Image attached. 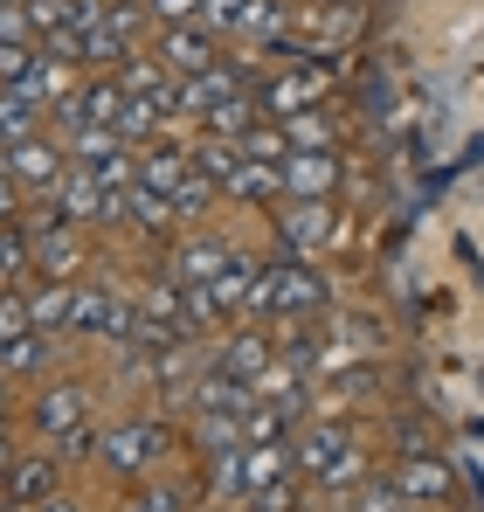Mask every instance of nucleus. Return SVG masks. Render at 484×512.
<instances>
[{
	"instance_id": "2f4dec72",
	"label": "nucleus",
	"mask_w": 484,
	"mask_h": 512,
	"mask_svg": "<svg viewBox=\"0 0 484 512\" xmlns=\"http://www.w3.org/2000/svg\"><path fill=\"white\" fill-rule=\"evenodd\" d=\"M49 353H56V333H21V340L0 353V367L21 381V374H42V367H49Z\"/></svg>"
},
{
	"instance_id": "4d7b16f0",
	"label": "nucleus",
	"mask_w": 484,
	"mask_h": 512,
	"mask_svg": "<svg viewBox=\"0 0 484 512\" xmlns=\"http://www.w3.org/2000/svg\"><path fill=\"white\" fill-rule=\"evenodd\" d=\"M0 512H21V506H14V499H0Z\"/></svg>"
},
{
	"instance_id": "79ce46f5",
	"label": "nucleus",
	"mask_w": 484,
	"mask_h": 512,
	"mask_svg": "<svg viewBox=\"0 0 484 512\" xmlns=\"http://www.w3.org/2000/svg\"><path fill=\"white\" fill-rule=\"evenodd\" d=\"M35 56H42V42H0V84H21L35 70Z\"/></svg>"
},
{
	"instance_id": "ddd939ff",
	"label": "nucleus",
	"mask_w": 484,
	"mask_h": 512,
	"mask_svg": "<svg viewBox=\"0 0 484 512\" xmlns=\"http://www.w3.org/2000/svg\"><path fill=\"white\" fill-rule=\"evenodd\" d=\"M194 173V146H180V139H153V146H139V187H153L173 201V187Z\"/></svg>"
},
{
	"instance_id": "a18cd8bd",
	"label": "nucleus",
	"mask_w": 484,
	"mask_h": 512,
	"mask_svg": "<svg viewBox=\"0 0 484 512\" xmlns=\"http://www.w3.org/2000/svg\"><path fill=\"white\" fill-rule=\"evenodd\" d=\"M104 21H111L125 42H139V28H146L153 14H146V0H111V14H104Z\"/></svg>"
},
{
	"instance_id": "9d476101",
	"label": "nucleus",
	"mask_w": 484,
	"mask_h": 512,
	"mask_svg": "<svg viewBox=\"0 0 484 512\" xmlns=\"http://www.w3.org/2000/svg\"><path fill=\"white\" fill-rule=\"evenodd\" d=\"M395 485L408 492V506H443V499L457 492V478H450V464H443L436 450H422V457H395Z\"/></svg>"
},
{
	"instance_id": "c9c22d12",
	"label": "nucleus",
	"mask_w": 484,
	"mask_h": 512,
	"mask_svg": "<svg viewBox=\"0 0 484 512\" xmlns=\"http://www.w3.org/2000/svg\"><path fill=\"white\" fill-rule=\"evenodd\" d=\"M242 443H291V416H284V409L263 395V402L242 416Z\"/></svg>"
},
{
	"instance_id": "4be33fe9",
	"label": "nucleus",
	"mask_w": 484,
	"mask_h": 512,
	"mask_svg": "<svg viewBox=\"0 0 484 512\" xmlns=\"http://www.w3.org/2000/svg\"><path fill=\"white\" fill-rule=\"evenodd\" d=\"M125 104H132V97H125V84H118V70L77 90V111H83V125H118V111H125Z\"/></svg>"
},
{
	"instance_id": "cd10ccee",
	"label": "nucleus",
	"mask_w": 484,
	"mask_h": 512,
	"mask_svg": "<svg viewBox=\"0 0 484 512\" xmlns=\"http://www.w3.org/2000/svg\"><path fill=\"white\" fill-rule=\"evenodd\" d=\"M222 367H229V374H242V381H263V374H270V340H263V333H229Z\"/></svg>"
},
{
	"instance_id": "b1692460",
	"label": "nucleus",
	"mask_w": 484,
	"mask_h": 512,
	"mask_svg": "<svg viewBox=\"0 0 484 512\" xmlns=\"http://www.w3.org/2000/svg\"><path fill=\"white\" fill-rule=\"evenodd\" d=\"M180 326L201 340V333H215V326H229V312H222V298L208 291V284H180Z\"/></svg>"
},
{
	"instance_id": "5701e85b",
	"label": "nucleus",
	"mask_w": 484,
	"mask_h": 512,
	"mask_svg": "<svg viewBox=\"0 0 484 512\" xmlns=\"http://www.w3.org/2000/svg\"><path fill=\"white\" fill-rule=\"evenodd\" d=\"M249 284H256V256H249V250H229V263H222V277H215L208 291H215V298H222V312L236 319L242 305H249Z\"/></svg>"
},
{
	"instance_id": "49530a36",
	"label": "nucleus",
	"mask_w": 484,
	"mask_h": 512,
	"mask_svg": "<svg viewBox=\"0 0 484 512\" xmlns=\"http://www.w3.org/2000/svg\"><path fill=\"white\" fill-rule=\"evenodd\" d=\"M146 14L160 28H180V21H201V0H146Z\"/></svg>"
},
{
	"instance_id": "f03ea898",
	"label": "nucleus",
	"mask_w": 484,
	"mask_h": 512,
	"mask_svg": "<svg viewBox=\"0 0 484 512\" xmlns=\"http://www.w3.org/2000/svg\"><path fill=\"white\" fill-rule=\"evenodd\" d=\"M70 167H77V160H70V146H63L56 132H28V139L7 146V173H14L28 194H42V201L70 180Z\"/></svg>"
},
{
	"instance_id": "de8ad7c7",
	"label": "nucleus",
	"mask_w": 484,
	"mask_h": 512,
	"mask_svg": "<svg viewBox=\"0 0 484 512\" xmlns=\"http://www.w3.org/2000/svg\"><path fill=\"white\" fill-rule=\"evenodd\" d=\"M21 201H28V187L7 173V160H0V222H21Z\"/></svg>"
},
{
	"instance_id": "f8f14e48",
	"label": "nucleus",
	"mask_w": 484,
	"mask_h": 512,
	"mask_svg": "<svg viewBox=\"0 0 484 512\" xmlns=\"http://www.w3.org/2000/svg\"><path fill=\"white\" fill-rule=\"evenodd\" d=\"M284 478H298L291 443H249V450H242V499H263V492H277Z\"/></svg>"
},
{
	"instance_id": "39448f33",
	"label": "nucleus",
	"mask_w": 484,
	"mask_h": 512,
	"mask_svg": "<svg viewBox=\"0 0 484 512\" xmlns=\"http://www.w3.org/2000/svg\"><path fill=\"white\" fill-rule=\"evenodd\" d=\"M153 56H160L173 77H201V70H215V63H222V35H215L208 21H180V28H160Z\"/></svg>"
},
{
	"instance_id": "603ef678",
	"label": "nucleus",
	"mask_w": 484,
	"mask_h": 512,
	"mask_svg": "<svg viewBox=\"0 0 484 512\" xmlns=\"http://www.w3.org/2000/svg\"><path fill=\"white\" fill-rule=\"evenodd\" d=\"M21 464V450H14V436H0V485H7V471Z\"/></svg>"
},
{
	"instance_id": "e433bc0d",
	"label": "nucleus",
	"mask_w": 484,
	"mask_h": 512,
	"mask_svg": "<svg viewBox=\"0 0 484 512\" xmlns=\"http://www.w3.org/2000/svg\"><path fill=\"white\" fill-rule=\"evenodd\" d=\"M242 450H249V443L208 450V492H215V499H242Z\"/></svg>"
},
{
	"instance_id": "7ed1b4c3",
	"label": "nucleus",
	"mask_w": 484,
	"mask_h": 512,
	"mask_svg": "<svg viewBox=\"0 0 484 512\" xmlns=\"http://www.w3.org/2000/svg\"><path fill=\"white\" fill-rule=\"evenodd\" d=\"M166 450H173V429L166 423H125L104 436V450H97V464L111 471V478H139V471H153V464H166Z\"/></svg>"
},
{
	"instance_id": "412c9836",
	"label": "nucleus",
	"mask_w": 484,
	"mask_h": 512,
	"mask_svg": "<svg viewBox=\"0 0 484 512\" xmlns=\"http://www.w3.org/2000/svg\"><path fill=\"white\" fill-rule=\"evenodd\" d=\"M125 222H132V229H146V236H173V229H180L173 201L153 194V187H132V194H125Z\"/></svg>"
},
{
	"instance_id": "c85d7f7f",
	"label": "nucleus",
	"mask_w": 484,
	"mask_h": 512,
	"mask_svg": "<svg viewBox=\"0 0 484 512\" xmlns=\"http://www.w3.org/2000/svg\"><path fill=\"white\" fill-rule=\"evenodd\" d=\"M63 146H70L77 167H104L111 153H125V132H118V125H83V132H70Z\"/></svg>"
},
{
	"instance_id": "aec40b11",
	"label": "nucleus",
	"mask_w": 484,
	"mask_h": 512,
	"mask_svg": "<svg viewBox=\"0 0 484 512\" xmlns=\"http://www.w3.org/2000/svg\"><path fill=\"white\" fill-rule=\"evenodd\" d=\"M256 118H263V111H256V84H242V90H229V97H222V104H215L201 125H208L215 139H242Z\"/></svg>"
},
{
	"instance_id": "c756f323",
	"label": "nucleus",
	"mask_w": 484,
	"mask_h": 512,
	"mask_svg": "<svg viewBox=\"0 0 484 512\" xmlns=\"http://www.w3.org/2000/svg\"><path fill=\"white\" fill-rule=\"evenodd\" d=\"M111 312H118V298L104 291V284H77V312H70V333H111Z\"/></svg>"
},
{
	"instance_id": "72a5a7b5",
	"label": "nucleus",
	"mask_w": 484,
	"mask_h": 512,
	"mask_svg": "<svg viewBox=\"0 0 484 512\" xmlns=\"http://www.w3.org/2000/svg\"><path fill=\"white\" fill-rule=\"evenodd\" d=\"M21 333H35V312H28V284H0V353L21 340Z\"/></svg>"
},
{
	"instance_id": "c03bdc74",
	"label": "nucleus",
	"mask_w": 484,
	"mask_h": 512,
	"mask_svg": "<svg viewBox=\"0 0 484 512\" xmlns=\"http://www.w3.org/2000/svg\"><path fill=\"white\" fill-rule=\"evenodd\" d=\"M132 512H187V492L180 485H139L132 492Z\"/></svg>"
},
{
	"instance_id": "4c0bfd02",
	"label": "nucleus",
	"mask_w": 484,
	"mask_h": 512,
	"mask_svg": "<svg viewBox=\"0 0 484 512\" xmlns=\"http://www.w3.org/2000/svg\"><path fill=\"white\" fill-rule=\"evenodd\" d=\"M402 506H408V492L395 478H367V485L353 492V512H402Z\"/></svg>"
},
{
	"instance_id": "ea45409f",
	"label": "nucleus",
	"mask_w": 484,
	"mask_h": 512,
	"mask_svg": "<svg viewBox=\"0 0 484 512\" xmlns=\"http://www.w3.org/2000/svg\"><path fill=\"white\" fill-rule=\"evenodd\" d=\"M28 7V28H35V42H49L56 28H70V0H21Z\"/></svg>"
},
{
	"instance_id": "f257e3e1",
	"label": "nucleus",
	"mask_w": 484,
	"mask_h": 512,
	"mask_svg": "<svg viewBox=\"0 0 484 512\" xmlns=\"http://www.w3.org/2000/svg\"><path fill=\"white\" fill-rule=\"evenodd\" d=\"M291 457H298V478L319 485V492L360 485V457H353V429L346 423H298L291 429Z\"/></svg>"
},
{
	"instance_id": "473e14b6",
	"label": "nucleus",
	"mask_w": 484,
	"mask_h": 512,
	"mask_svg": "<svg viewBox=\"0 0 484 512\" xmlns=\"http://www.w3.org/2000/svg\"><path fill=\"white\" fill-rule=\"evenodd\" d=\"M83 63H90V70H125V63H132V42L104 21V28H90V35H83Z\"/></svg>"
},
{
	"instance_id": "dca6fc26",
	"label": "nucleus",
	"mask_w": 484,
	"mask_h": 512,
	"mask_svg": "<svg viewBox=\"0 0 484 512\" xmlns=\"http://www.w3.org/2000/svg\"><path fill=\"white\" fill-rule=\"evenodd\" d=\"M284 125V139H291V153H332L339 146V118L325 111V104H305V111H291V118H277Z\"/></svg>"
},
{
	"instance_id": "7c9ffc66",
	"label": "nucleus",
	"mask_w": 484,
	"mask_h": 512,
	"mask_svg": "<svg viewBox=\"0 0 484 512\" xmlns=\"http://www.w3.org/2000/svg\"><path fill=\"white\" fill-rule=\"evenodd\" d=\"M215 201H222V187H215L208 173L194 167L187 180H180V187H173V215H180V229H194V222H201V215H208Z\"/></svg>"
},
{
	"instance_id": "6e6d98bb",
	"label": "nucleus",
	"mask_w": 484,
	"mask_h": 512,
	"mask_svg": "<svg viewBox=\"0 0 484 512\" xmlns=\"http://www.w3.org/2000/svg\"><path fill=\"white\" fill-rule=\"evenodd\" d=\"M7 146H14V139H7V132H0V160H7Z\"/></svg>"
},
{
	"instance_id": "37998d69",
	"label": "nucleus",
	"mask_w": 484,
	"mask_h": 512,
	"mask_svg": "<svg viewBox=\"0 0 484 512\" xmlns=\"http://www.w3.org/2000/svg\"><path fill=\"white\" fill-rule=\"evenodd\" d=\"M201 21H208L215 35H236L242 21H249V0H201Z\"/></svg>"
},
{
	"instance_id": "6ab92c4d",
	"label": "nucleus",
	"mask_w": 484,
	"mask_h": 512,
	"mask_svg": "<svg viewBox=\"0 0 484 512\" xmlns=\"http://www.w3.org/2000/svg\"><path fill=\"white\" fill-rule=\"evenodd\" d=\"M194 167H201L208 180H215V187H222V194H229V187H236V173L249 167V160H242L236 139H215V132H201V139H194Z\"/></svg>"
},
{
	"instance_id": "9b49d317",
	"label": "nucleus",
	"mask_w": 484,
	"mask_h": 512,
	"mask_svg": "<svg viewBox=\"0 0 484 512\" xmlns=\"http://www.w3.org/2000/svg\"><path fill=\"white\" fill-rule=\"evenodd\" d=\"M332 187H339V146L284 160V201H332Z\"/></svg>"
},
{
	"instance_id": "a19ab883",
	"label": "nucleus",
	"mask_w": 484,
	"mask_h": 512,
	"mask_svg": "<svg viewBox=\"0 0 484 512\" xmlns=\"http://www.w3.org/2000/svg\"><path fill=\"white\" fill-rule=\"evenodd\" d=\"M97 450H104V436H97L90 423H77L70 436H56V464H90Z\"/></svg>"
},
{
	"instance_id": "423d86ee",
	"label": "nucleus",
	"mask_w": 484,
	"mask_h": 512,
	"mask_svg": "<svg viewBox=\"0 0 484 512\" xmlns=\"http://www.w3.org/2000/svg\"><path fill=\"white\" fill-rule=\"evenodd\" d=\"M263 395H256V381H242V374H229L222 360L215 367H201L194 374V388H187V409L194 416H249Z\"/></svg>"
},
{
	"instance_id": "09e8293b",
	"label": "nucleus",
	"mask_w": 484,
	"mask_h": 512,
	"mask_svg": "<svg viewBox=\"0 0 484 512\" xmlns=\"http://www.w3.org/2000/svg\"><path fill=\"white\" fill-rule=\"evenodd\" d=\"M104 14H111L104 0H70V28H77V35H90V28H104Z\"/></svg>"
},
{
	"instance_id": "f3484780",
	"label": "nucleus",
	"mask_w": 484,
	"mask_h": 512,
	"mask_svg": "<svg viewBox=\"0 0 484 512\" xmlns=\"http://www.w3.org/2000/svg\"><path fill=\"white\" fill-rule=\"evenodd\" d=\"M28 312H35V333H70V312H77V284L70 277H49L28 291Z\"/></svg>"
},
{
	"instance_id": "bb28decb",
	"label": "nucleus",
	"mask_w": 484,
	"mask_h": 512,
	"mask_svg": "<svg viewBox=\"0 0 484 512\" xmlns=\"http://www.w3.org/2000/svg\"><path fill=\"white\" fill-rule=\"evenodd\" d=\"M42 118H49V111H42V104H35V97H28L21 84H0V132H7V139H28V132H42Z\"/></svg>"
},
{
	"instance_id": "a878e982",
	"label": "nucleus",
	"mask_w": 484,
	"mask_h": 512,
	"mask_svg": "<svg viewBox=\"0 0 484 512\" xmlns=\"http://www.w3.org/2000/svg\"><path fill=\"white\" fill-rule=\"evenodd\" d=\"M236 201H249V208H284V167H249L236 173V187H229Z\"/></svg>"
},
{
	"instance_id": "58836bf2",
	"label": "nucleus",
	"mask_w": 484,
	"mask_h": 512,
	"mask_svg": "<svg viewBox=\"0 0 484 512\" xmlns=\"http://www.w3.org/2000/svg\"><path fill=\"white\" fill-rule=\"evenodd\" d=\"M242 35L284 42V0H249V21H242Z\"/></svg>"
},
{
	"instance_id": "8fccbe9b",
	"label": "nucleus",
	"mask_w": 484,
	"mask_h": 512,
	"mask_svg": "<svg viewBox=\"0 0 484 512\" xmlns=\"http://www.w3.org/2000/svg\"><path fill=\"white\" fill-rule=\"evenodd\" d=\"M346 395H374V367H353L346 374Z\"/></svg>"
},
{
	"instance_id": "393cba45",
	"label": "nucleus",
	"mask_w": 484,
	"mask_h": 512,
	"mask_svg": "<svg viewBox=\"0 0 484 512\" xmlns=\"http://www.w3.org/2000/svg\"><path fill=\"white\" fill-rule=\"evenodd\" d=\"M236 146H242V160H256V167H284V160H291V139H284L277 118H256Z\"/></svg>"
},
{
	"instance_id": "5fc2aeb1",
	"label": "nucleus",
	"mask_w": 484,
	"mask_h": 512,
	"mask_svg": "<svg viewBox=\"0 0 484 512\" xmlns=\"http://www.w3.org/2000/svg\"><path fill=\"white\" fill-rule=\"evenodd\" d=\"M0 436H14V409H0Z\"/></svg>"
},
{
	"instance_id": "864d4df0",
	"label": "nucleus",
	"mask_w": 484,
	"mask_h": 512,
	"mask_svg": "<svg viewBox=\"0 0 484 512\" xmlns=\"http://www.w3.org/2000/svg\"><path fill=\"white\" fill-rule=\"evenodd\" d=\"M7 388H14V374L0 367V409H14V395H7Z\"/></svg>"
},
{
	"instance_id": "f704fd0d",
	"label": "nucleus",
	"mask_w": 484,
	"mask_h": 512,
	"mask_svg": "<svg viewBox=\"0 0 484 512\" xmlns=\"http://www.w3.org/2000/svg\"><path fill=\"white\" fill-rule=\"evenodd\" d=\"M118 84H125V97H166L173 70H166L160 56H132V63L118 70Z\"/></svg>"
},
{
	"instance_id": "1a4fd4ad",
	"label": "nucleus",
	"mask_w": 484,
	"mask_h": 512,
	"mask_svg": "<svg viewBox=\"0 0 484 512\" xmlns=\"http://www.w3.org/2000/svg\"><path fill=\"white\" fill-rule=\"evenodd\" d=\"M229 250H236V243H222V236H201V229H194V236H180V243H173V256H166L160 277H173V284H215V277H222V263H229Z\"/></svg>"
},
{
	"instance_id": "0eeeda50",
	"label": "nucleus",
	"mask_w": 484,
	"mask_h": 512,
	"mask_svg": "<svg viewBox=\"0 0 484 512\" xmlns=\"http://www.w3.org/2000/svg\"><path fill=\"white\" fill-rule=\"evenodd\" d=\"M312 312H325V277L305 256L277 250V326L284 319H312Z\"/></svg>"
},
{
	"instance_id": "4468645a",
	"label": "nucleus",
	"mask_w": 484,
	"mask_h": 512,
	"mask_svg": "<svg viewBox=\"0 0 484 512\" xmlns=\"http://www.w3.org/2000/svg\"><path fill=\"white\" fill-rule=\"evenodd\" d=\"M49 492H63V464L56 457H21L14 471H7V485H0V499H14V506H42Z\"/></svg>"
},
{
	"instance_id": "2eb2a0df",
	"label": "nucleus",
	"mask_w": 484,
	"mask_h": 512,
	"mask_svg": "<svg viewBox=\"0 0 484 512\" xmlns=\"http://www.w3.org/2000/svg\"><path fill=\"white\" fill-rule=\"evenodd\" d=\"M49 201L63 208V222L90 229V222H104V201H111V194L97 187V173H90V167H70V180H63V187H56Z\"/></svg>"
},
{
	"instance_id": "6e6552de",
	"label": "nucleus",
	"mask_w": 484,
	"mask_h": 512,
	"mask_svg": "<svg viewBox=\"0 0 484 512\" xmlns=\"http://www.w3.org/2000/svg\"><path fill=\"white\" fill-rule=\"evenodd\" d=\"M28 423L42 429L49 443H56V436H70L77 423H90V388H83V381H49V388L35 395Z\"/></svg>"
},
{
	"instance_id": "3c124183",
	"label": "nucleus",
	"mask_w": 484,
	"mask_h": 512,
	"mask_svg": "<svg viewBox=\"0 0 484 512\" xmlns=\"http://www.w3.org/2000/svg\"><path fill=\"white\" fill-rule=\"evenodd\" d=\"M28 512H83V506H77V499H70V492H49L42 506H28Z\"/></svg>"
},
{
	"instance_id": "20e7f679",
	"label": "nucleus",
	"mask_w": 484,
	"mask_h": 512,
	"mask_svg": "<svg viewBox=\"0 0 484 512\" xmlns=\"http://www.w3.org/2000/svg\"><path fill=\"white\" fill-rule=\"evenodd\" d=\"M339 243V208L332 201H284L277 208V250L284 256H319Z\"/></svg>"
},
{
	"instance_id": "13d9d810",
	"label": "nucleus",
	"mask_w": 484,
	"mask_h": 512,
	"mask_svg": "<svg viewBox=\"0 0 484 512\" xmlns=\"http://www.w3.org/2000/svg\"><path fill=\"white\" fill-rule=\"evenodd\" d=\"M0 284H7V277H0Z\"/></svg>"
},
{
	"instance_id": "a211bd4d",
	"label": "nucleus",
	"mask_w": 484,
	"mask_h": 512,
	"mask_svg": "<svg viewBox=\"0 0 484 512\" xmlns=\"http://www.w3.org/2000/svg\"><path fill=\"white\" fill-rule=\"evenodd\" d=\"M77 270V222L35 229V277H70Z\"/></svg>"
}]
</instances>
